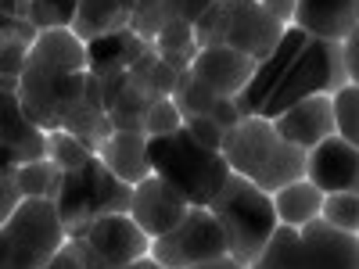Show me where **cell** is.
<instances>
[{
  "mask_svg": "<svg viewBox=\"0 0 359 269\" xmlns=\"http://www.w3.org/2000/svg\"><path fill=\"white\" fill-rule=\"evenodd\" d=\"M36 158H47V133L29 123L18 94L0 90V169H18Z\"/></svg>",
  "mask_w": 359,
  "mask_h": 269,
  "instance_id": "13",
  "label": "cell"
},
{
  "mask_svg": "<svg viewBox=\"0 0 359 269\" xmlns=\"http://www.w3.org/2000/svg\"><path fill=\"white\" fill-rule=\"evenodd\" d=\"M269 123H273V130L287 144L302 147V151H313L320 140L334 137V101L327 94H316V97H306V101L291 104L277 118H269Z\"/></svg>",
  "mask_w": 359,
  "mask_h": 269,
  "instance_id": "16",
  "label": "cell"
},
{
  "mask_svg": "<svg viewBox=\"0 0 359 269\" xmlns=\"http://www.w3.org/2000/svg\"><path fill=\"white\" fill-rule=\"evenodd\" d=\"M331 101H334V137L359 147V86L345 83L338 94H331Z\"/></svg>",
  "mask_w": 359,
  "mask_h": 269,
  "instance_id": "26",
  "label": "cell"
},
{
  "mask_svg": "<svg viewBox=\"0 0 359 269\" xmlns=\"http://www.w3.org/2000/svg\"><path fill=\"white\" fill-rule=\"evenodd\" d=\"M22 201H25V198H22V191H18L15 169H0V226L15 216V208H18Z\"/></svg>",
  "mask_w": 359,
  "mask_h": 269,
  "instance_id": "34",
  "label": "cell"
},
{
  "mask_svg": "<svg viewBox=\"0 0 359 269\" xmlns=\"http://www.w3.org/2000/svg\"><path fill=\"white\" fill-rule=\"evenodd\" d=\"M90 155H94V151H90L79 137H72V133H65V130H50V133H47V158L62 169V172L83 165Z\"/></svg>",
  "mask_w": 359,
  "mask_h": 269,
  "instance_id": "27",
  "label": "cell"
},
{
  "mask_svg": "<svg viewBox=\"0 0 359 269\" xmlns=\"http://www.w3.org/2000/svg\"><path fill=\"white\" fill-rule=\"evenodd\" d=\"M187 198L180 194L172 184H165L162 176H144L130 194V219L147 233V237H162L165 230H172L187 212Z\"/></svg>",
  "mask_w": 359,
  "mask_h": 269,
  "instance_id": "12",
  "label": "cell"
},
{
  "mask_svg": "<svg viewBox=\"0 0 359 269\" xmlns=\"http://www.w3.org/2000/svg\"><path fill=\"white\" fill-rule=\"evenodd\" d=\"M79 11V0H29V25L36 33H47V29H72Z\"/></svg>",
  "mask_w": 359,
  "mask_h": 269,
  "instance_id": "25",
  "label": "cell"
},
{
  "mask_svg": "<svg viewBox=\"0 0 359 269\" xmlns=\"http://www.w3.org/2000/svg\"><path fill=\"white\" fill-rule=\"evenodd\" d=\"M126 269H169V265H162V262H158V258H151V255H144V258L130 262Z\"/></svg>",
  "mask_w": 359,
  "mask_h": 269,
  "instance_id": "41",
  "label": "cell"
},
{
  "mask_svg": "<svg viewBox=\"0 0 359 269\" xmlns=\"http://www.w3.org/2000/svg\"><path fill=\"white\" fill-rule=\"evenodd\" d=\"M36 36H40V33L29 25V18H11V15L0 11V50H4L8 43H15V40H22V43L33 47Z\"/></svg>",
  "mask_w": 359,
  "mask_h": 269,
  "instance_id": "33",
  "label": "cell"
},
{
  "mask_svg": "<svg viewBox=\"0 0 359 269\" xmlns=\"http://www.w3.org/2000/svg\"><path fill=\"white\" fill-rule=\"evenodd\" d=\"M208 212H212L216 223L223 226L226 255L241 265H252L255 255L266 248V241L273 237V230L280 226L277 208H273V194L259 191L255 184H248V179L237 176V172H230L223 191L208 201Z\"/></svg>",
  "mask_w": 359,
  "mask_h": 269,
  "instance_id": "5",
  "label": "cell"
},
{
  "mask_svg": "<svg viewBox=\"0 0 359 269\" xmlns=\"http://www.w3.org/2000/svg\"><path fill=\"white\" fill-rule=\"evenodd\" d=\"M147 255L169 269H191L198 262L226 255V237L208 208L191 205L172 230H165L162 237H151V251Z\"/></svg>",
  "mask_w": 359,
  "mask_h": 269,
  "instance_id": "10",
  "label": "cell"
},
{
  "mask_svg": "<svg viewBox=\"0 0 359 269\" xmlns=\"http://www.w3.org/2000/svg\"><path fill=\"white\" fill-rule=\"evenodd\" d=\"M180 126H184V118H180L172 97L155 101L151 108H147V115H144V137H147V140H151V137H165V133H172V130H180Z\"/></svg>",
  "mask_w": 359,
  "mask_h": 269,
  "instance_id": "30",
  "label": "cell"
},
{
  "mask_svg": "<svg viewBox=\"0 0 359 269\" xmlns=\"http://www.w3.org/2000/svg\"><path fill=\"white\" fill-rule=\"evenodd\" d=\"M212 0H162V8H165V22H187L194 25Z\"/></svg>",
  "mask_w": 359,
  "mask_h": 269,
  "instance_id": "35",
  "label": "cell"
},
{
  "mask_svg": "<svg viewBox=\"0 0 359 269\" xmlns=\"http://www.w3.org/2000/svg\"><path fill=\"white\" fill-rule=\"evenodd\" d=\"M306 179L323 194H359V147L341 137L320 140L306 155Z\"/></svg>",
  "mask_w": 359,
  "mask_h": 269,
  "instance_id": "11",
  "label": "cell"
},
{
  "mask_svg": "<svg viewBox=\"0 0 359 269\" xmlns=\"http://www.w3.org/2000/svg\"><path fill=\"white\" fill-rule=\"evenodd\" d=\"M348 83L345 76V50L334 40H316L302 29L287 25L277 47L255 65L248 86L233 97L241 118H277L291 104L316 97V94H338Z\"/></svg>",
  "mask_w": 359,
  "mask_h": 269,
  "instance_id": "1",
  "label": "cell"
},
{
  "mask_svg": "<svg viewBox=\"0 0 359 269\" xmlns=\"http://www.w3.org/2000/svg\"><path fill=\"white\" fill-rule=\"evenodd\" d=\"M245 269H302V237H298V230L280 223L266 241V248L255 255V262Z\"/></svg>",
  "mask_w": 359,
  "mask_h": 269,
  "instance_id": "23",
  "label": "cell"
},
{
  "mask_svg": "<svg viewBox=\"0 0 359 269\" xmlns=\"http://www.w3.org/2000/svg\"><path fill=\"white\" fill-rule=\"evenodd\" d=\"M147 50V43L130 33V29H118V33L97 36L86 43V69L94 76H111V72H130V65Z\"/></svg>",
  "mask_w": 359,
  "mask_h": 269,
  "instance_id": "20",
  "label": "cell"
},
{
  "mask_svg": "<svg viewBox=\"0 0 359 269\" xmlns=\"http://www.w3.org/2000/svg\"><path fill=\"white\" fill-rule=\"evenodd\" d=\"M273 208H277V219L284 226H306L309 219L320 216V208H323V191L313 187L309 179H294V184L280 187L273 194Z\"/></svg>",
  "mask_w": 359,
  "mask_h": 269,
  "instance_id": "22",
  "label": "cell"
},
{
  "mask_svg": "<svg viewBox=\"0 0 359 269\" xmlns=\"http://www.w3.org/2000/svg\"><path fill=\"white\" fill-rule=\"evenodd\" d=\"M65 244L57 205L47 198H25L15 216L0 226V269H43Z\"/></svg>",
  "mask_w": 359,
  "mask_h": 269,
  "instance_id": "8",
  "label": "cell"
},
{
  "mask_svg": "<svg viewBox=\"0 0 359 269\" xmlns=\"http://www.w3.org/2000/svg\"><path fill=\"white\" fill-rule=\"evenodd\" d=\"M184 130L198 140V144H205V147H212V151H223V140H226V126H219V123H212V118H187L184 123Z\"/></svg>",
  "mask_w": 359,
  "mask_h": 269,
  "instance_id": "31",
  "label": "cell"
},
{
  "mask_svg": "<svg viewBox=\"0 0 359 269\" xmlns=\"http://www.w3.org/2000/svg\"><path fill=\"white\" fill-rule=\"evenodd\" d=\"M306 155L309 151L287 144L273 130V123L259 115L241 118L223 140V158L230 172L245 176L248 184H255L266 194H277L294 179H306Z\"/></svg>",
  "mask_w": 359,
  "mask_h": 269,
  "instance_id": "3",
  "label": "cell"
},
{
  "mask_svg": "<svg viewBox=\"0 0 359 269\" xmlns=\"http://www.w3.org/2000/svg\"><path fill=\"white\" fill-rule=\"evenodd\" d=\"M126 25H130V11L118 4V0H79L72 33L83 43H90V40H97V36L118 33V29H126Z\"/></svg>",
  "mask_w": 359,
  "mask_h": 269,
  "instance_id": "21",
  "label": "cell"
},
{
  "mask_svg": "<svg viewBox=\"0 0 359 269\" xmlns=\"http://www.w3.org/2000/svg\"><path fill=\"white\" fill-rule=\"evenodd\" d=\"M320 219L338 230L359 233V194H323Z\"/></svg>",
  "mask_w": 359,
  "mask_h": 269,
  "instance_id": "28",
  "label": "cell"
},
{
  "mask_svg": "<svg viewBox=\"0 0 359 269\" xmlns=\"http://www.w3.org/2000/svg\"><path fill=\"white\" fill-rule=\"evenodd\" d=\"M191 269H245L241 262H233L230 255H219V258H208V262H198V265H191Z\"/></svg>",
  "mask_w": 359,
  "mask_h": 269,
  "instance_id": "38",
  "label": "cell"
},
{
  "mask_svg": "<svg viewBox=\"0 0 359 269\" xmlns=\"http://www.w3.org/2000/svg\"><path fill=\"white\" fill-rule=\"evenodd\" d=\"M291 25L316 40L341 43L359 25V0H298Z\"/></svg>",
  "mask_w": 359,
  "mask_h": 269,
  "instance_id": "17",
  "label": "cell"
},
{
  "mask_svg": "<svg viewBox=\"0 0 359 269\" xmlns=\"http://www.w3.org/2000/svg\"><path fill=\"white\" fill-rule=\"evenodd\" d=\"M284 29L287 25L269 18L259 0H212L208 11L194 22V43L230 47L237 54H248L255 62H262L284 36Z\"/></svg>",
  "mask_w": 359,
  "mask_h": 269,
  "instance_id": "7",
  "label": "cell"
},
{
  "mask_svg": "<svg viewBox=\"0 0 359 269\" xmlns=\"http://www.w3.org/2000/svg\"><path fill=\"white\" fill-rule=\"evenodd\" d=\"M262 4V11L269 15V18H277L280 25H291V18H294V4L298 0H259Z\"/></svg>",
  "mask_w": 359,
  "mask_h": 269,
  "instance_id": "37",
  "label": "cell"
},
{
  "mask_svg": "<svg viewBox=\"0 0 359 269\" xmlns=\"http://www.w3.org/2000/svg\"><path fill=\"white\" fill-rule=\"evenodd\" d=\"M302 237V269H359V233L338 230L320 216L298 226Z\"/></svg>",
  "mask_w": 359,
  "mask_h": 269,
  "instance_id": "14",
  "label": "cell"
},
{
  "mask_svg": "<svg viewBox=\"0 0 359 269\" xmlns=\"http://www.w3.org/2000/svg\"><path fill=\"white\" fill-rule=\"evenodd\" d=\"M97 158L111 176H118L130 187H137L144 176H151V158H147V137L144 133L111 130L104 137V144L97 147Z\"/></svg>",
  "mask_w": 359,
  "mask_h": 269,
  "instance_id": "19",
  "label": "cell"
},
{
  "mask_svg": "<svg viewBox=\"0 0 359 269\" xmlns=\"http://www.w3.org/2000/svg\"><path fill=\"white\" fill-rule=\"evenodd\" d=\"M172 104L180 111V118H212V123L233 130L237 123H241V111H237L233 97H219L212 94L208 86H201L191 72H180L176 79V90H172Z\"/></svg>",
  "mask_w": 359,
  "mask_h": 269,
  "instance_id": "18",
  "label": "cell"
},
{
  "mask_svg": "<svg viewBox=\"0 0 359 269\" xmlns=\"http://www.w3.org/2000/svg\"><path fill=\"white\" fill-rule=\"evenodd\" d=\"M65 251L79 269H126L151 251V237L130 219V212H111L90 223L83 233L65 237Z\"/></svg>",
  "mask_w": 359,
  "mask_h": 269,
  "instance_id": "9",
  "label": "cell"
},
{
  "mask_svg": "<svg viewBox=\"0 0 359 269\" xmlns=\"http://www.w3.org/2000/svg\"><path fill=\"white\" fill-rule=\"evenodd\" d=\"M43 269H79V265H76V258H72V255L65 251V244H62V251H57V255H54V258H50Z\"/></svg>",
  "mask_w": 359,
  "mask_h": 269,
  "instance_id": "40",
  "label": "cell"
},
{
  "mask_svg": "<svg viewBox=\"0 0 359 269\" xmlns=\"http://www.w3.org/2000/svg\"><path fill=\"white\" fill-rule=\"evenodd\" d=\"M15 179H18L22 198H47V201H54L57 187H62V169H57L50 158H36V162L18 165Z\"/></svg>",
  "mask_w": 359,
  "mask_h": 269,
  "instance_id": "24",
  "label": "cell"
},
{
  "mask_svg": "<svg viewBox=\"0 0 359 269\" xmlns=\"http://www.w3.org/2000/svg\"><path fill=\"white\" fill-rule=\"evenodd\" d=\"M165 25V8L162 0H137V4L130 8V33H137L144 43H155V36L162 33Z\"/></svg>",
  "mask_w": 359,
  "mask_h": 269,
  "instance_id": "29",
  "label": "cell"
},
{
  "mask_svg": "<svg viewBox=\"0 0 359 269\" xmlns=\"http://www.w3.org/2000/svg\"><path fill=\"white\" fill-rule=\"evenodd\" d=\"M155 47L158 50H187V47H194V25H187V22H165L162 33L155 36Z\"/></svg>",
  "mask_w": 359,
  "mask_h": 269,
  "instance_id": "32",
  "label": "cell"
},
{
  "mask_svg": "<svg viewBox=\"0 0 359 269\" xmlns=\"http://www.w3.org/2000/svg\"><path fill=\"white\" fill-rule=\"evenodd\" d=\"M147 158H151L155 176L172 184L187 198V205H201V208H208V201L223 191L226 176H230L223 151H212V147L198 144L184 126L165 137L147 140Z\"/></svg>",
  "mask_w": 359,
  "mask_h": 269,
  "instance_id": "4",
  "label": "cell"
},
{
  "mask_svg": "<svg viewBox=\"0 0 359 269\" xmlns=\"http://www.w3.org/2000/svg\"><path fill=\"white\" fill-rule=\"evenodd\" d=\"M0 11L11 15V18H25V11H29V0H0Z\"/></svg>",
  "mask_w": 359,
  "mask_h": 269,
  "instance_id": "39",
  "label": "cell"
},
{
  "mask_svg": "<svg viewBox=\"0 0 359 269\" xmlns=\"http://www.w3.org/2000/svg\"><path fill=\"white\" fill-rule=\"evenodd\" d=\"M341 50H345V76L352 86H359V25L341 40Z\"/></svg>",
  "mask_w": 359,
  "mask_h": 269,
  "instance_id": "36",
  "label": "cell"
},
{
  "mask_svg": "<svg viewBox=\"0 0 359 269\" xmlns=\"http://www.w3.org/2000/svg\"><path fill=\"white\" fill-rule=\"evenodd\" d=\"M130 194L133 187L111 176L97 155H90L83 165L62 172V187H57V219L65 226V237L83 233L90 223L111 212H130Z\"/></svg>",
  "mask_w": 359,
  "mask_h": 269,
  "instance_id": "6",
  "label": "cell"
},
{
  "mask_svg": "<svg viewBox=\"0 0 359 269\" xmlns=\"http://www.w3.org/2000/svg\"><path fill=\"white\" fill-rule=\"evenodd\" d=\"M255 65H259L255 57L237 54V50H230V47H201L187 72H191L201 86L212 90V94H219V97H237V94L248 86Z\"/></svg>",
  "mask_w": 359,
  "mask_h": 269,
  "instance_id": "15",
  "label": "cell"
},
{
  "mask_svg": "<svg viewBox=\"0 0 359 269\" xmlns=\"http://www.w3.org/2000/svg\"><path fill=\"white\" fill-rule=\"evenodd\" d=\"M18 104L43 133L65 130L83 108H104L101 79L86 69V43L72 29H47L29 47L18 76Z\"/></svg>",
  "mask_w": 359,
  "mask_h": 269,
  "instance_id": "2",
  "label": "cell"
}]
</instances>
